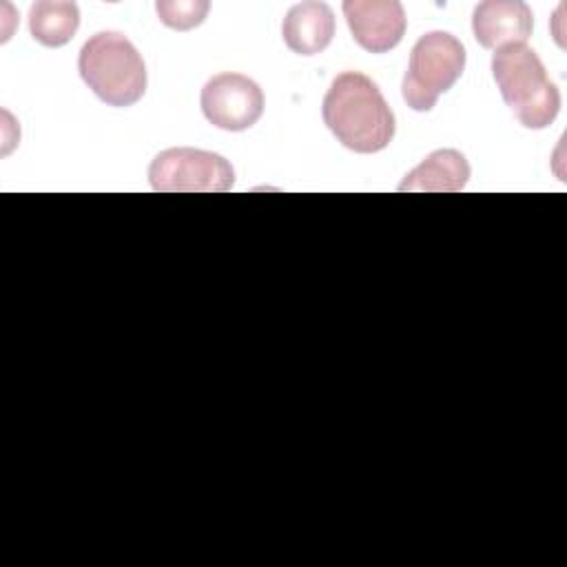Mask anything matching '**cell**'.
Wrapping results in <instances>:
<instances>
[{"label": "cell", "mask_w": 567, "mask_h": 567, "mask_svg": "<svg viewBox=\"0 0 567 567\" xmlns=\"http://www.w3.org/2000/svg\"><path fill=\"white\" fill-rule=\"evenodd\" d=\"M323 124L354 153H379L394 137V113L379 86L359 71L339 73L321 104Z\"/></svg>", "instance_id": "cell-1"}, {"label": "cell", "mask_w": 567, "mask_h": 567, "mask_svg": "<svg viewBox=\"0 0 567 567\" xmlns=\"http://www.w3.org/2000/svg\"><path fill=\"white\" fill-rule=\"evenodd\" d=\"M492 75L516 120L525 128H547L560 111V93L527 44H505L494 49Z\"/></svg>", "instance_id": "cell-2"}, {"label": "cell", "mask_w": 567, "mask_h": 567, "mask_svg": "<svg viewBox=\"0 0 567 567\" xmlns=\"http://www.w3.org/2000/svg\"><path fill=\"white\" fill-rule=\"evenodd\" d=\"M84 84L109 106H131L146 91V64L133 42L120 31H97L78 58Z\"/></svg>", "instance_id": "cell-3"}, {"label": "cell", "mask_w": 567, "mask_h": 567, "mask_svg": "<svg viewBox=\"0 0 567 567\" xmlns=\"http://www.w3.org/2000/svg\"><path fill=\"white\" fill-rule=\"evenodd\" d=\"M465 47L447 31H427L416 40L403 75L401 95L412 111H432L465 69Z\"/></svg>", "instance_id": "cell-4"}, {"label": "cell", "mask_w": 567, "mask_h": 567, "mask_svg": "<svg viewBox=\"0 0 567 567\" xmlns=\"http://www.w3.org/2000/svg\"><path fill=\"white\" fill-rule=\"evenodd\" d=\"M148 182L157 193H226L233 188L235 171L213 151L177 146L153 157Z\"/></svg>", "instance_id": "cell-5"}, {"label": "cell", "mask_w": 567, "mask_h": 567, "mask_svg": "<svg viewBox=\"0 0 567 567\" xmlns=\"http://www.w3.org/2000/svg\"><path fill=\"white\" fill-rule=\"evenodd\" d=\"M204 117L224 131H246L264 113V93L241 73H217L202 89Z\"/></svg>", "instance_id": "cell-6"}, {"label": "cell", "mask_w": 567, "mask_h": 567, "mask_svg": "<svg viewBox=\"0 0 567 567\" xmlns=\"http://www.w3.org/2000/svg\"><path fill=\"white\" fill-rule=\"evenodd\" d=\"M343 16L354 42L370 53L394 49L405 33V9L399 0H346Z\"/></svg>", "instance_id": "cell-7"}, {"label": "cell", "mask_w": 567, "mask_h": 567, "mask_svg": "<svg viewBox=\"0 0 567 567\" xmlns=\"http://www.w3.org/2000/svg\"><path fill=\"white\" fill-rule=\"evenodd\" d=\"M532 29V9L520 0H487L472 13V33L483 49L525 44Z\"/></svg>", "instance_id": "cell-8"}, {"label": "cell", "mask_w": 567, "mask_h": 567, "mask_svg": "<svg viewBox=\"0 0 567 567\" xmlns=\"http://www.w3.org/2000/svg\"><path fill=\"white\" fill-rule=\"evenodd\" d=\"M334 35V13L326 2H299L288 9L281 22V38L292 53H321Z\"/></svg>", "instance_id": "cell-9"}, {"label": "cell", "mask_w": 567, "mask_h": 567, "mask_svg": "<svg viewBox=\"0 0 567 567\" xmlns=\"http://www.w3.org/2000/svg\"><path fill=\"white\" fill-rule=\"evenodd\" d=\"M470 179V164L456 148H439L399 184L401 193H458Z\"/></svg>", "instance_id": "cell-10"}, {"label": "cell", "mask_w": 567, "mask_h": 567, "mask_svg": "<svg viewBox=\"0 0 567 567\" xmlns=\"http://www.w3.org/2000/svg\"><path fill=\"white\" fill-rule=\"evenodd\" d=\"M80 27V9L75 2L40 0L29 9V33L44 47H64Z\"/></svg>", "instance_id": "cell-11"}, {"label": "cell", "mask_w": 567, "mask_h": 567, "mask_svg": "<svg viewBox=\"0 0 567 567\" xmlns=\"http://www.w3.org/2000/svg\"><path fill=\"white\" fill-rule=\"evenodd\" d=\"M210 4L206 0H157L155 11L168 29L190 31L204 22Z\"/></svg>", "instance_id": "cell-12"}]
</instances>
